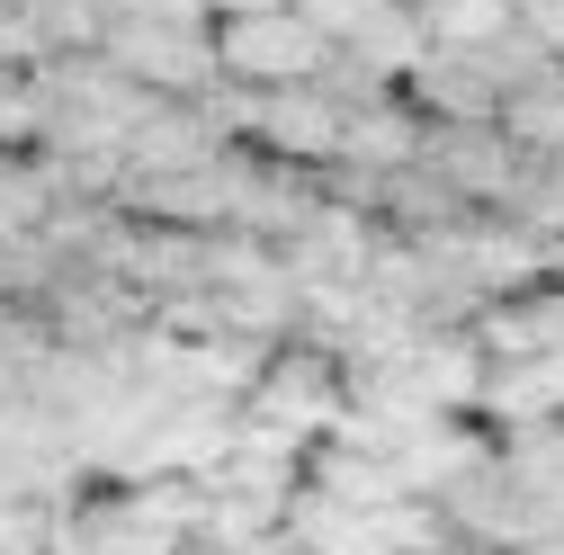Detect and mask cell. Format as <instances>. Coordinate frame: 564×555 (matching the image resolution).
I'll return each instance as SVG.
<instances>
[{
    "label": "cell",
    "instance_id": "obj_1",
    "mask_svg": "<svg viewBox=\"0 0 564 555\" xmlns=\"http://www.w3.org/2000/svg\"><path fill=\"white\" fill-rule=\"evenodd\" d=\"M332 412H340V377H332V359L323 350H288V359H260V377L242 385V412L234 422L251 431V439H269V448H314L323 431H332Z\"/></svg>",
    "mask_w": 564,
    "mask_h": 555
},
{
    "label": "cell",
    "instance_id": "obj_2",
    "mask_svg": "<svg viewBox=\"0 0 564 555\" xmlns=\"http://www.w3.org/2000/svg\"><path fill=\"white\" fill-rule=\"evenodd\" d=\"M108 73H126L134 90H162V99H206L225 73H216V36L206 28H144V19H108L99 45H90Z\"/></svg>",
    "mask_w": 564,
    "mask_h": 555
},
{
    "label": "cell",
    "instance_id": "obj_3",
    "mask_svg": "<svg viewBox=\"0 0 564 555\" xmlns=\"http://www.w3.org/2000/svg\"><path fill=\"white\" fill-rule=\"evenodd\" d=\"M332 45L296 19V10H260V19H225L216 28V73L242 90H288V81H323Z\"/></svg>",
    "mask_w": 564,
    "mask_h": 555
},
{
    "label": "cell",
    "instance_id": "obj_4",
    "mask_svg": "<svg viewBox=\"0 0 564 555\" xmlns=\"http://www.w3.org/2000/svg\"><path fill=\"white\" fill-rule=\"evenodd\" d=\"M340 99L323 81H288V90H251V134L278 162H340Z\"/></svg>",
    "mask_w": 564,
    "mask_h": 555
},
{
    "label": "cell",
    "instance_id": "obj_5",
    "mask_svg": "<svg viewBox=\"0 0 564 555\" xmlns=\"http://www.w3.org/2000/svg\"><path fill=\"white\" fill-rule=\"evenodd\" d=\"M475 350L484 368H502V359H538V350H564V287H520V296H492L475 305Z\"/></svg>",
    "mask_w": 564,
    "mask_h": 555
},
{
    "label": "cell",
    "instance_id": "obj_6",
    "mask_svg": "<svg viewBox=\"0 0 564 555\" xmlns=\"http://www.w3.org/2000/svg\"><path fill=\"white\" fill-rule=\"evenodd\" d=\"M475 412H492L502 431H555V422H564V350H538V359H502V368H484Z\"/></svg>",
    "mask_w": 564,
    "mask_h": 555
},
{
    "label": "cell",
    "instance_id": "obj_7",
    "mask_svg": "<svg viewBox=\"0 0 564 555\" xmlns=\"http://www.w3.org/2000/svg\"><path fill=\"white\" fill-rule=\"evenodd\" d=\"M349 117H340V162H359V171H377V179H394V171H412L421 162V117L412 108H394L386 90L377 99H340Z\"/></svg>",
    "mask_w": 564,
    "mask_h": 555
},
{
    "label": "cell",
    "instance_id": "obj_8",
    "mask_svg": "<svg viewBox=\"0 0 564 555\" xmlns=\"http://www.w3.org/2000/svg\"><path fill=\"white\" fill-rule=\"evenodd\" d=\"M412 90H421V108H431V126H492V81L475 73V54H421L412 63Z\"/></svg>",
    "mask_w": 564,
    "mask_h": 555
},
{
    "label": "cell",
    "instance_id": "obj_9",
    "mask_svg": "<svg viewBox=\"0 0 564 555\" xmlns=\"http://www.w3.org/2000/svg\"><path fill=\"white\" fill-rule=\"evenodd\" d=\"M54 188H63V162L0 153V242H10V233H45L54 225Z\"/></svg>",
    "mask_w": 564,
    "mask_h": 555
},
{
    "label": "cell",
    "instance_id": "obj_10",
    "mask_svg": "<svg viewBox=\"0 0 564 555\" xmlns=\"http://www.w3.org/2000/svg\"><path fill=\"white\" fill-rule=\"evenodd\" d=\"M412 19H421V36H431L440 54H475V45H492V36L511 28L502 0H421Z\"/></svg>",
    "mask_w": 564,
    "mask_h": 555
},
{
    "label": "cell",
    "instance_id": "obj_11",
    "mask_svg": "<svg viewBox=\"0 0 564 555\" xmlns=\"http://www.w3.org/2000/svg\"><path fill=\"white\" fill-rule=\"evenodd\" d=\"M108 19H144V28H206V0H99Z\"/></svg>",
    "mask_w": 564,
    "mask_h": 555
},
{
    "label": "cell",
    "instance_id": "obj_12",
    "mask_svg": "<svg viewBox=\"0 0 564 555\" xmlns=\"http://www.w3.org/2000/svg\"><path fill=\"white\" fill-rule=\"evenodd\" d=\"M520 28H529V36L546 45V54H564V0H538V10H529Z\"/></svg>",
    "mask_w": 564,
    "mask_h": 555
},
{
    "label": "cell",
    "instance_id": "obj_13",
    "mask_svg": "<svg viewBox=\"0 0 564 555\" xmlns=\"http://www.w3.org/2000/svg\"><path fill=\"white\" fill-rule=\"evenodd\" d=\"M260 10H296V0H206V19H260Z\"/></svg>",
    "mask_w": 564,
    "mask_h": 555
}]
</instances>
